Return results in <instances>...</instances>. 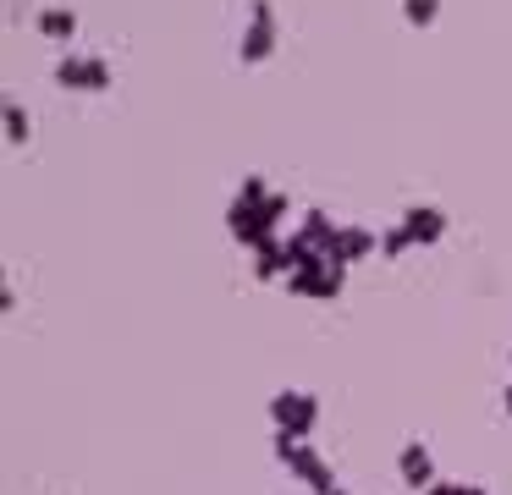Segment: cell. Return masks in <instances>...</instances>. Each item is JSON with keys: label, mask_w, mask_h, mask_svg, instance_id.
I'll use <instances>...</instances> for the list:
<instances>
[{"label": "cell", "mask_w": 512, "mask_h": 495, "mask_svg": "<svg viewBox=\"0 0 512 495\" xmlns=\"http://www.w3.org/2000/svg\"><path fill=\"white\" fill-rule=\"evenodd\" d=\"M270 50H276V11H270V0H254V6H248V28H243L237 55H243V61H265Z\"/></svg>", "instance_id": "3957f363"}, {"label": "cell", "mask_w": 512, "mask_h": 495, "mask_svg": "<svg viewBox=\"0 0 512 495\" xmlns=\"http://www.w3.org/2000/svg\"><path fill=\"white\" fill-rule=\"evenodd\" d=\"M408 242H413L408 231H402V226H391L386 237H380V248H386V253H402V248H408Z\"/></svg>", "instance_id": "7c38bea8"}, {"label": "cell", "mask_w": 512, "mask_h": 495, "mask_svg": "<svg viewBox=\"0 0 512 495\" xmlns=\"http://www.w3.org/2000/svg\"><path fill=\"white\" fill-rule=\"evenodd\" d=\"M402 231H408L413 242H435L446 231V215H441V209H430V204H413L408 215H402Z\"/></svg>", "instance_id": "52a82bcc"}, {"label": "cell", "mask_w": 512, "mask_h": 495, "mask_svg": "<svg viewBox=\"0 0 512 495\" xmlns=\"http://www.w3.org/2000/svg\"><path fill=\"white\" fill-rule=\"evenodd\" d=\"M56 83L94 94V88L111 83V61H105V55H61V61H56Z\"/></svg>", "instance_id": "7a4b0ae2"}, {"label": "cell", "mask_w": 512, "mask_h": 495, "mask_svg": "<svg viewBox=\"0 0 512 495\" xmlns=\"http://www.w3.org/2000/svg\"><path fill=\"white\" fill-rule=\"evenodd\" d=\"M402 479H408L413 490H430L435 484V462H430V451H424V440H408V446H402Z\"/></svg>", "instance_id": "8992f818"}, {"label": "cell", "mask_w": 512, "mask_h": 495, "mask_svg": "<svg viewBox=\"0 0 512 495\" xmlns=\"http://www.w3.org/2000/svg\"><path fill=\"white\" fill-rule=\"evenodd\" d=\"M34 22H39L45 39H72V33H78V11H72V6H45Z\"/></svg>", "instance_id": "ba28073f"}, {"label": "cell", "mask_w": 512, "mask_h": 495, "mask_svg": "<svg viewBox=\"0 0 512 495\" xmlns=\"http://www.w3.org/2000/svg\"><path fill=\"white\" fill-rule=\"evenodd\" d=\"M6 138H12V143H23V138H28V116H23V105H6Z\"/></svg>", "instance_id": "8fae6325"}, {"label": "cell", "mask_w": 512, "mask_h": 495, "mask_svg": "<svg viewBox=\"0 0 512 495\" xmlns=\"http://www.w3.org/2000/svg\"><path fill=\"white\" fill-rule=\"evenodd\" d=\"M270 418H276L281 435L303 440V435L314 429V418H320V402H314L309 391H281L276 402H270Z\"/></svg>", "instance_id": "6da1fadb"}, {"label": "cell", "mask_w": 512, "mask_h": 495, "mask_svg": "<svg viewBox=\"0 0 512 495\" xmlns=\"http://www.w3.org/2000/svg\"><path fill=\"white\" fill-rule=\"evenodd\" d=\"M287 286H292V292H303V297H336V292H342V264H331V259L298 264V270L287 275Z\"/></svg>", "instance_id": "5b68a950"}, {"label": "cell", "mask_w": 512, "mask_h": 495, "mask_svg": "<svg viewBox=\"0 0 512 495\" xmlns=\"http://www.w3.org/2000/svg\"><path fill=\"white\" fill-rule=\"evenodd\" d=\"M369 248H375V237H369L364 226H342V231H336V253H331V259L347 264V259H364Z\"/></svg>", "instance_id": "9c48e42d"}, {"label": "cell", "mask_w": 512, "mask_h": 495, "mask_svg": "<svg viewBox=\"0 0 512 495\" xmlns=\"http://www.w3.org/2000/svg\"><path fill=\"white\" fill-rule=\"evenodd\" d=\"M331 495H347V490H342V484H336V490H331Z\"/></svg>", "instance_id": "4fadbf2b"}, {"label": "cell", "mask_w": 512, "mask_h": 495, "mask_svg": "<svg viewBox=\"0 0 512 495\" xmlns=\"http://www.w3.org/2000/svg\"><path fill=\"white\" fill-rule=\"evenodd\" d=\"M276 451H281V462H292V468H298V473H303V479H309L320 495H331V490H336L331 468H325V462L314 457V451L303 446V440H292V435H276Z\"/></svg>", "instance_id": "277c9868"}, {"label": "cell", "mask_w": 512, "mask_h": 495, "mask_svg": "<svg viewBox=\"0 0 512 495\" xmlns=\"http://www.w3.org/2000/svg\"><path fill=\"white\" fill-rule=\"evenodd\" d=\"M402 17H408L413 28H430V22L441 17V0H402Z\"/></svg>", "instance_id": "30bf717a"}]
</instances>
